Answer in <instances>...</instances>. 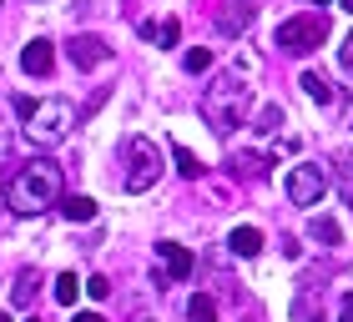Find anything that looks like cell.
<instances>
[{"mask_svg":"<svg viewBox=\"0 0 353 322\" xmlns=\"http://www.w3.org/2000/svg\"><path fill=\"white\" fill-rule=\"evenodd\" d=\"M339 322H353V292H348V297L339 302Z\"/></svg>","mask_w":353,"mask_h":322,"instance_id":"cb8c5ba5","label":"cell"},{"mask_svg":"<svg viewBox=\"0 0 353 322\" xmlns=\"http://www.w3.org/2000/svg\"><path fill=\"white\" fill-rule=\"evenodd\" d=\"M157 257H162V267H167V282H182V277H192V252L187 247H176V242H162L157 247Z\"/></svg>","mask_w":353,"mask_h":322,"instance_id":"9c48e42d","label":"cell"},{"mask_svg":"<svg viewBox=\"0 0 353 322\" xmlns=\"http://www.w3.org/2000/svg\"><path fill=\"white\" fill-rule=\"evenodd\" d=\"M313 6H328V0H313Z\"/></svg>","mask_w":353,"mask_h":322,"instance_id":"f1b7e54d","label":"cell"},{"mask_svg":"<svg viewBox=\"0 0 353 322\" xmlns=\"http://www.w3.org/2000/svg\"><path fill=\"white\" fill-rule=\"evenodd\" d=\"M61 217H66V222H91V217H96V202L76 191V197H66V202H61Z\"/></svg>","mask_w":353,"mask_h":322,"instance_id":"4fadbf2b","label":"cell"},{"mask_svg":"<svg viewBox=\"0 0 353 322\" xmlns=\"http://www.w3.org/2000/svg\"><path fill=\"white\" fill-rule=\"evenodd\" d=\"M126 156H132V167H126V191H152L157 176H162V147L147 136H132L126 141Z\"/></svg>","mask_w":353,"mask_h":322,"instance_id":"5b68a950","label":"cell"},{"mask_svg":"<svg viewBox=\"0 0 353 322\" xmlns=\"http://www.w3.org/2000/svg\"><path fill=\"white\" fill-rule=\"evenodd\" d=\"M252 15H258V6H243V0H232L228 10H222V36H243V30L252 25Z\"/></svg>","mask_w":353,"mask_h":322,"instance_id":"30bf717a","label":"cell"},{"mask_svg":"<svg viewBox=\"0 0 353 322\" xmlns=\"http://www.w3.org/2000/svg\"><path fill=\"white\" fill-rule=\"evenodd\" d=\"M339 61H343V71H353V36L343 41V56H339Z\"/></svg>","mask_w":353,"mask_h":322,"instance_id":"d4e9b609","label":"cell"},{"mask_svg":"<svg viewBox=\"0 0 353 322\" xmlns=\"http://www.w3.org/2000/svg\"><path fill=\"white\" fill-rule=\"evenodd\" d=\"M298 86L308 91L313 101H323V106H333V101H339V91H333V80H323L318 71H303V80H298Z\"/></svg>","mask_w":353,"mask_h":322,"instance_id":"7c38bea8","label":"cell"},{"mask_svg":"<svg viewBox=\"0 0 353 322\" xmlns=\"http://www.w3.org/2000/svg\"><path fill=\"white\" fill-rule=\"evenodd\" d=\"M66 56H71L76 71H91V66H106V61H111V45H106L101 36H76V41L66 45Z\"/></svg>","mask_w":353,"mask_h":322,"instance_id":"52a82bcc","label":"cell"},{"mask_svg":"<svg viewBox=\"0 0 353 322\" xmlns=\"http://www.w3.org/2000/svg\"><path fill=\"white\" fill-rule=\"evenodd\" d=\"M36 101H30V96H15V116H21V121H30V116H36Z\"/></svg>","mask_w":353,"mask_h":322,"instance_id":"603a6c76","label":"cell"},{"mask_svg":"<svg viewBox=\"0 0 353 322\" xmlns=\"http://www.w3.org/2000/svg\"><path fill=\"white\" fill-rule=\"evenodd\" d=\"M308 237L313 242H328V247H339V242H343V232H339V222H333V217H313L308 222Z\"/></svg>","mask_w":353,"mask_h":322,"instance_id":"5bb4252c","label":"cell"},{"mask_svg":"<svg viewBox=\"0 0 353 322\" xmlns=\"http://www.w3.org/2000/svg\"><path fill=\"white\" fill-rule=\"evenodd\" d=\"M0 322H10V312H0Z\"/></svg>","mask_w":353,"mask_h":322,"instance_id":"4316f807","label":"cell"},{"mask_svg":"<svg viewBox=\"0 0 353 322\" xmlns=\"http://www.w3.org/2000/svg\"><path fill=\"white\" fill-rule=\"evenodd\" d=\"M323 167H293L288 171V202L293 206H313L318 197H323Z\"/></svg>","mask_w":353,"mask_h":322,"instance_id":"8992f818","label":"cell"},{"mask_svg":"<svg viewBox=\"0 0 353 322\" xmlns=\"http://www.w3.org/2000/svg\"><path fill=\"white\" fill-rule=\"evenodd\" d=\"M141 36H147V41H162V45H176L182 25H176V21H147V25H141Z\"/></svg>","mask_w":353,"mask_h":322,"instance_id":"9a60e30c","label":"cell"},{"mask_svg":"<svg viewBox=\"0 0 353 322\" xmlns=\"http://www.w3.org/2000/svg\"><path fill=\"white\" fill-rule=\"evenodd\" d=\"M343 10H353V0H343Z\"/></svg>","mask_w":353,"mask_h":322,"instance_id":"83f0119b","label":"cell"},{"mask_svg":"<svg viewBox=\"0 0 353 322\" xmlns=\"http://www.w3.org/2000/svg\"><path fill=\"white\" fill-rule=\"evenodd\" d=\"M71 322H106V317H101V312H76Z\"/></svg>","mask_w":353,"mask_h":322,"instance_id":"484cf974","label":"cell"},{"mask_svg":"<svg viewBox=\"0 0 353 322\" xmlns=\"http://www.w3.org/2000/svg\"><path fill=\"white\" fill-rule=\"evenodd\" d=\"M182 66H187L192 76H202V71H212V51H207V45H192V51L182 56Z\"/></svg>","mask_w":353,"mask_h":322,"instance_id":"ffe728a7","label":"cell"},{"mask_svg":"<svg viewBox=\"0 0 353 322\" xmlns=\"http://www.w3.org/2000/svg\"><path fill=\"white\" fill-rule=\"evenodd\" d=\"M56 197H61V167L56 161H30V167H21L10 176V186H6V206L21 212V217H36L46 206H56Z\"/></svg>","mask_w":353,"mask_h":322,"instance_id":"6da1fadb","label":"cell"},{"mask_svg":"<svg viewBox=\"0 0 353 322\" xmlns=\"http://www.w3.org/2000/svg\"><path fill=\"white\" fill-rule=\"evenodd\" d=\"M71 126H76L71 101H41V111L26 121V136L36 141V147H61V141L71 136Z\"/></svg>","mask_w":353,"mask_h":322,"instance_id":"3957f363","label":"cell"},{"mask_svg":"<svg viewBox=\"0 0 353 322\" xmlns=\"http://www.w3.org/2000/svg\"><path fill=\"white\" fill-rule=\"evenodd\" d=\"M76 297H81V277H76V272H61V277H56V302L71 308Z\"/></svg>","mask_w":353,"mask_h":322,"instance_id":"ac0fdd59","label":"cell"},{"mask_svg":"<svg viewBox=\"0 0 353 322\" xmlns=\"http://www.w3.org/2000/svg\"><path fill=\"white\" fill-rule=\"evenodd\" d=\"M323 41H328L323 15H293V21L278 25V51H288V56H313Z\"/></svg>","mask_w":353,"mask_h":322,"instance_id":"277c9868","label":"cell"},{"mask_svg":"<svg viewBox=\"0 0 353 322\" xmlns=\"http://www.w3.org/2000/svg\"><path fill=\"white\" fill-rule=\"evenodd\" d=\"M248 106H252V86H248L237 71H222L212 86L202 91V121L212 126L217 136H228L232 126H243Z\"/></svg>","mask_w":353,"mask_h":322,"instance_id":"7a4b0ae2","label":"cell"},{"mask_svg":"<svg viewBox=\"0 0 353 322\" xmlns=\"http://www.w3.org/2000/svg\"><path fill=\"white\" fill-rule=\"evenodd\" d=\"M26 322H41V317H26Z\"/></svg>","mask_w":353,"mask_h":322,"instance_id":"f546056e","label":"cell"},{"mask_svg":"<svg viewBox=\"0 0 353 322\" xmlns=\"http://www.w3.org/2000/svg\"><path fill=\"white\" fill-rule=\"evenodd\" d=\"M51 66H56V45L46 41V36L30 41L26 51H21V71H26V76H51Z\"/></svg>","mask_w":353,"mask_h":322,"instance_id":"ba28073f","label":"cell"},{"mask_svg":"<svg viewBox=\"0 0 353 322\" xmlns=\"http://www.w3.org/2000/svg\"><path fill=\"white\" fill-rule=\"evenodd\" d=\"M86 292H91L96 302H101V297H111V282L101 277V272H96V277H86Z\"/></svg>","mask_w":353,"mask_h":322,"instance_id":"7402d4cb","label":"cell"},{"mask_svg":"<svg viewBox=\"0 0 353 322\" xmlns=\"http://www.w3.org/2000/svg\"><path fill=\"white\" fill-rule=\"evenodd\" d=\"M30 297H36V272H30V267H26V272H21V277H15V287H10V302H15V308H26V302H30Z\"/></svg>","mask_w":353,"mask_h":322,"instance_id":"e0dca14e","label":"cell"},{"mask_svg":"<svg viewBox=\"0 0 353 322\" xmlns=\"http://www.w3.org/2000/svg\"><path fill=\"white\" fill-rule=\"evenodd\" d=\"M172 161H176V171H182L187 182H197V176H202V161L192 156V151L182 147V141H172Z\"/></svg>","mask_w":353,"mask_h":322,"instance_id":"2e32d148","label":"cell"},{"mask_svg":"<svg viewBox=\"0 0 353 322\" xmlns=\"http://www.w3.org/2000/svg\"><path fill=\"white\" fill-rule=\"evenodd\" d=\"M187 317H192V322H217V302L197 292V297L187 302Z\"/></svg>","mask_w":353,"mask_h":322,"instance_id":"d6986e66","label":"cell"},{"mask_svg":"<svg viewBox=\"0 0 353 322\" xmlns=\"http://www.w3.org/2000/svg\"><path fill=\"white\" fill-rule=\"evenodd\" d=\"M278 126H283V106H263V111H258V131L272 136Z\"/></svg>","mask_w":353,"mask_h":322,"instance_id":"44dd1931","label":"cell"},{"mask_svg":"<svg viewBox=\"0 0 353 322\" xmlns=\"http://www.w3.org/2000/svg\"><path fill=\"white\" fill-rule=\"evenodd\" d=\"M228 247H232L237 257H258V252H263V232H258V227H232V232H228Z\"/></svg>","mask_w":353,"mask_h":322,"instance_id":"8fae6325","label":"cell"}]
</instances>
